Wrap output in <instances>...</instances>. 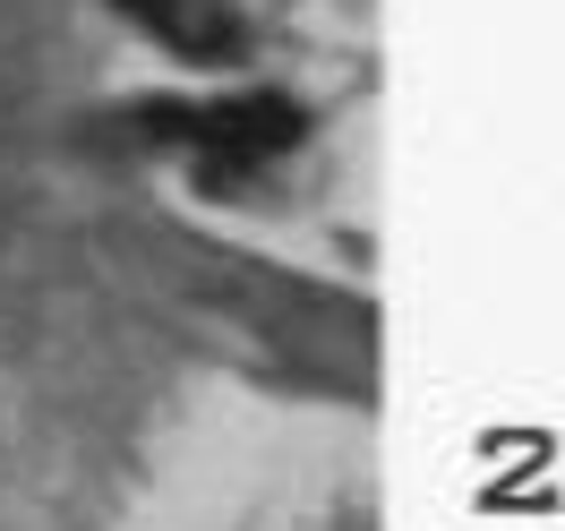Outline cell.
<instances>
[{"label": "cell", "mask_w": 565, "mask_h": 531, "mask_svg": "<svg viewBox=\"0 0 565 531\" xmlns=\"http://www.w3.org/2000/svg\"><path fill=\"white\" fill-rule=\"evenodd\" d=\"M138 120L163 129V138H198L214 172L266 163V155H282V146L300 138V111L282 104V95H241V104H146Z\"/></svg>", "instance_id": "obj_1"}, {"label": "cell", "mask_w": 565, "mask_h": 531, "mask_svg": "<svg viewBox=\"0 0 565 531\" xmlns=\"http://www.w3.org/2000/svg\"><path fill=\"white\" fill-rule=\"evenodd\" d=\"M120 9L138 26H154L180 61H241L248 52V26H241L232 0H120Z\"/></svg>", "instance_id": "obj_2"}]
</instances>
